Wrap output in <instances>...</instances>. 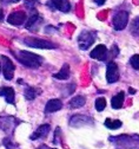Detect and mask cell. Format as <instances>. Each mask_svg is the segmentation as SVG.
<instances>
[{"label":"cell","mask_w":139,"mask_h":149,"mask_svg":"<svg viewBox=\"0 0 139 149\" xmlns=\"http://www.w3.org/2000/svg\"><path fill=\"white\" fill-rule=\"evenodd\" d=\"M17 59L23 65L27 66V68H39L43 63V58L40 56H37L32 52H27V51H19L15 53Z\"/></svg>","instance_id":"obj_1"},{"label":"cell","mask_w":139,"mask_h":149,"mask_svg":"<svg viewBox=\"0 0 139 149\" xmlns=\"http://www.w3.org/2000/svg\"><path fill=\"white\" fill-rule=\"evenodd\" d=\"M24 43L31 47H35V49H55L57 45L44 40V39H39V38H34V37H27L24 39Z\"/></svg>","instance_id":"obj_2"},{"label":"cell","mask_w":139,"mask_h":149,"mask_svg":"<svg viewBox=\"0 0 139 149\" xmlns=\"http://www.w3.org/2000/svg\"><path fill=\"white\" fill-rule=\"evenodd\" d=\"M129 23V13L125 11H119L113 15V27L117 31L124 30Z\"/></svg>","instance_id":"obj_3"},{"label":"cell","mask_w":139,"mask_h":149,"mask_svg":"<svg viewBox=\"0 0 139 149\" xmlns=\"http://www.w3.org/2000/svg\"><path fill=\"white\" fill-rule=\"evenodd\" d=\"M93 42H94V36L87 31L82 32L78 37V44L82 50H87L93 44Z\"/></svg>","instance_id":"obj_4"},{"label":"cell","mask_w":139,"mask_h":149,"mask_svg":"<svg viewBox=\"0 0 139 149\" xmlns=\"http://www.w3.org/2000/svg\"><path fill=\"white\" fill-rule=\"evenodd\" d=\"M1 62H3V73L7 81H11L14 74V64L11 62L10 58L6 56H1Z\"/></svg>","instance_id":"obj_5"},{"label":"cell","mask_w":139,"mask_h":149,"mask_svg":"<svg viewBox=\"0 0 139 149\" xmlns=\"http://www.w3.org/2000/svg\"><path fill=\"white\" fill-rule=\"evenodd\" d=\"M106 79L109 83H115L119 79V70L114 62H109L106 68Z\"/></svg>","instance_id":"obj_6"},{"label":"cell","mask_w":139,"mask_h":149,"mask_svg":"<svg viewBox=\"0 0 139 149\" xmlns=\"http://www.w3.org/2000/svg\"><path fill=\"white\" fill-rule=\"evenodd\" d=\"M26 19V14L25 12L23 11H17V12H13L12 14H10L7 22L11 24V25H14V26H20Z\"/></svg>","instance_id":"obj_7"},{"label":"cell","mask_w":139,"mask_h":149,"mask_svg":"<svg viewBox=\"0 0 139 149\" xmlns=\"http://www.w3.org/2000/svg\"><path fill=\"white\" fill-rule=\"evenodd\" d=\"M90 56H91V58H94L98 61H104L107 56V49L104 45H97L93 49V51L90 53Z\"/></svg>","instance_id":"obj_8"},{"label":"cell","mask_w":139,"mask_h":149,"mask_svg":"<svg viewBox=\"0 0 139 149\" xmlns=\"http://www.w3.org/2000/svg\"><path fill=\"white\" fill-rule=\"evenodd\" d=\"M47 5L54 6V8L62 11V12H68L71 8L68 0H50V3Z\"/></svg>","instance_id":"obj_9"},{"label":"cell","mask_w":139,"mask_h":149,"mask_svg":"<svg viewBox=\"0 0 139 149\" xmlns=\"http://www.w3.org/2000/svg\"><path fill=\"white\" fill-rule=\"evenodd\" d=\"M48 133H50V125L48 124H43L31 135V140L34 141V140L40 139V137H46Z\"/></svg>","instance_id":"obj_10"},{"label":"cell","mask_w":139,"mask_h":149,"mask_svg":"<svg viewBox=\"0 0 139 149\" xmlns=\"http://www.w3.org/2000/svg\"><path fill=\"white\" fill-rule=\"evenodd\" d=\"M0 96L5 97L7 103H11V104L14 103V90L12 88H8V86L0 88Z\"/></svg>","instance_id":"obj_11"},{"label":"cell","mask_w":139,"mask_h":149,"mask_svg":"<svg viewBox=\"0 0 139 149\" xmlns=\"http://www.w3.org/2000/svg\"><path fill=\"white\" fill-rule=\"evenodd\" d=\"M62 107H63L62 101H59V100H51V101L47 102V104L45 107V111H46V113H55V111L60 110Z\"/></svg>","instance_id":"obj_12"},{"label":"cell","mask_w":139,"mask_h":149,"mask_svg":"<svg viewBox=\"0 0 139 149\" xmlns=\"http://www.w3.org/2000/svg\"><path fill=\"white\" fill-rule=\"evenodd\" d=\"M124 103V92H119L114 97H112V101H111V105L113 109H119L122 108Z\"/></svg>","instance_id":"obj_13"},{"label":"cell","mask_w":139,"mask_h":149,"mask_svg":"<svg viewBox=\"0 0 139 149\" xmlns=\"http://www.w3.org/2000/svg\"><path fill=\"white\" fill-rule=\"evenodd\" d=\"M53 77L54 78H57V79H67L68 77H70V66L67 65V64H65L63 68H62V70L59 71L58 73H55V74H53Z\"/></svg>","instance_id":"obj_14"},{"label":"cell","mask_w":139,"mask_h":149,"mask_svg":"<svg viewBox=\"0 0 139 149\" xmlns=\"http://www.w3.org/2000/svg\"><path fill=\"white\" fill-rule=\"evenodd\" d=\"M85 97L83 96H75L73 97L71 101H70V105L72 108H82L84 104H85Z\"/></svg>","instance_id":"obj_15"},{"label":"cell","mask_w":139,"mask_h":149,"mask_svg":"<svg viewBox=\"0 0 139 149\" xmlns=\"http://www.w3.org/2000/svg\"><path fill=\"white\" fill-rule=\"evenodd\" d=\"M105 127L109 128V129H118L119 127H122V122L119 120H111V118H107L105 121Z\"/></svg>","instance_id":"obj_16"},{"label":"cell","mask_w":139,"mask_h":149,"mask_svg":"<svg viewBox=\"0 0 139 149\" xmlns=\"http://www.w3.org/2000/svg\"><path fill=\"white\" fill-rule=\"evenodd\" d=\"M131 33L136 37H139V17H137L136 19H133L132 24H131Z\"/></svg>","instance_id":"obj_17"},{"label":"cell","mask_w":139,"mask_h":149,"mask_svg":"<svg viewBox=\"0 0 139 149\" xmlns=\"http://www.w3.org/2000/svg\"><path fill=\"white\" fill-rule=\"evenodd\" d=\"M105 107H106V101H105V98L99 97V98L95 100V109H97L98 111H103V110L105 109Z\"/></svg>","instance_id":"obj_18"},{"label":"cell","mask_w":139,"mask_h":149,"mask_svg":"<svg viewBox=\"0 0 139 149\" xmlns=\"http://www.w3.org/2000/svg\"><path fill=\"white\" fill-rule=\"evenodd\" d=\"M38 19H39V15H38V13H34V14H32L31 17H30V19L27 20V23H26V29H32V26L38 22Z\"/></svg>","instance_id":"obj_19"},{"label":"cell","mask_w":139,"mask_h":149,"mask_svg":"<svg viewBox=\"0 0 139 149\" xmlns=\"http://www.w3.org/2000/svg\"><path fill=\"white\" fill-rule=\"evenodd\" d=\"M35 95H37V92H35V90H34L33 88H27V89L25 90V97H26L28 101L34 100V98H35Z\"/></svg>","instance_id":"obj_20"},{"label":"cell","mask_w":139,"mask_h":149,"mask_svg":"<svg viewBox=\"0 0 139 149\" xmlns=\"http://www.w3.org/2000/svg\"><path fill=\"white\" fill-rule=\"evenodd\" d=\"M130 63H131V65H132L133 69L138 70V69H139V54L132 56L131 59H130Z\"/></svg>","instance_id":"obj_21"},{"label":"cell","mask_w":139,"mask_h":149,"mask_svg":"<svg viewBox=\"0 0 139 149\" xmlns=\"http://www.w3.org/2000/svg\"><path fill=\"white\" fill-rule=\"evenodd\" d=\"M37 3H38V0H25V6L27 8H33Z\"/></svg>","instance_id":"obj_22"},{"label":"cell","mask_w":139,"mask_h":149,"mask_svg":"<svg viewBox=\"0 0 139 149\" xmlns=\"http://www.w3.org/2000/svg\"><path fill=\"white\" fill-rule=\"evenodd\" d=\"M93 1H94L97 5L102 6V5H104V4H105V1H106V0H93Z\"/></svg>","instance_id":"obj_23"},{"label":"cell","mask_w":139,"mask_h":149,"mask_svg":"<svg viewBox=\"0 0 139 149\" xmlns=\"http://www.w3.org/2000/svg\"><path fill=\"white\" fill-rule=\"evenodd\" d=\"M39 149H55V148H50V147H47V146H40V147H39Z\"/></svg>","instance_id":"obj_24"},{"label":"cell","mask_w":139,"mask_h":149,"mask_svg":"<svg viewBox=\"0 0 139 149\" xmlns=\"http://www.w3.org/2000/svg\"><path fill=\"white\" fill-rule=\"evenodd\" d=\"M129 91H130V94H134V92H136V91H134V89H131V88L129 89Z\"/></svg>","instance_id":"obj_25"},{"label":"cell","mask_w":139,"mask_h":149,"mask_svg":"<svg viewBox=\"0 0 139 149\" xmlns=\"http://www.w3.org/2000/svg\"><path fill=\"white\" fill-rule=\"evenodd\" d=\"M0 20H3V11L0 10Z\"/></svg>","instance_id":"obj_26"},{"label":"cell","mask_w":139,"mask_h":149,"mask_svg":"<svg viewBox=\"0 0 139 149\" xmlns=\"http://www.w3.org/2000/svg\"><path fill=\"white\" fill-rule=\"evenodd\" d=\"M10 1H12V3H18V1H20V0H10Z\"/></svg>","instance_id":"obj_27"}]
</instances>
